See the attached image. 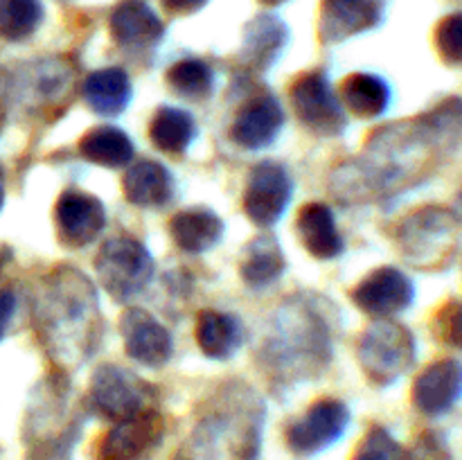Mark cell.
I'll list each match as a JSON object with an SVG mask.
<instances>
[{
    "instance_id": "cell-22",
    "label": "cell",
    "mask_w": 462,
    "mask_h": 460,
    "mask_svg": "<svg viewBox=\"0 0 462 460\" xmlns=\"http://www.w3.org/2000/svg\"><path fill=\"white\" fill-rule=\"evenodd\" d=\"M122 189L131 206L162 207L174 197V179L162 162L143 158L126 170Z\"/></svg>"
},
{
    "instance_id": "cell-23",
    "label": "cell",
    "mask_w": 462,
    "mask_h": 460,
    "mask_svg": "<svg viewBox=\"0 0 462 460\" xmlns=\"http://www.w3.org/2000/svg\"><path fill=\"white\" fill-rule=\"evenodd\" d=\"M86 104L99 117H116L126 111L131 102V79L122 68L108 66L90 72L81 86Z\"/></svg>"
},
{
    "instance_id": "cell-12",
    "label": "cell",
    "mask_w": 462,
    "mask_h": 460,
    "mask_svg": "<svg viewBox=\"0 0 462 460\" xmlns=\"http://www.w3.org/2000/svg\"><path fill=\"white\" fill-rule=\"evenodd\" d=\"M347 424H350V409L341 400L325 397L314 401L305 415L289 424L287 445L296 455L310 458L341 440Z\"/></svg>"
},
{
    "instance_id": "cell-13",
    "label": "cell",
    "mask_w": 462,
    "mask_h": 460,
    "mask_svg": "<svg viewBox=\"0 0 462 460\" xmlns=\"http://www.w3.org/2000/svg\"><path fill=\"white\" fill-rule=\"evenodd\" d=\"M165 422L156 409L113 424L97 446V460H147L161 446Z\"/></svg>"
},
{
    "instance_id": "cell-6",
    "label": "cell",
    "mask_w": 462,
    "mask_h": 460,
    "mask_svg": "<svg viewBox=\"0 0 462 460\" xmlns=\"http://www.w3.org/2000/svg\"><path fill=\"white\" fill-rule=\"evenodd\" d=\"M460 228L451 207L422 206L393 225V242L411 266L440 271L447 269L458 253Z\"/></svg>"
},
{
    "instance_id": "cell-30",
    "label": "cell",
    "mask_w": 462,
    "mask_h": 460,
    "mask_svg": "<svg viewBox=\"0 0 462 460\" xmlns=\"http://www.w3.org/2000/svg\"><path fill=\"white\" fill-rule=\"evenodd\" d=\"M149 138L153 147L161 149L162 153L179 156L188 152V147L197 138V122L185 108L161 106L153 113L152 124H149Z\"/></svg>"
},
{
    "instance_id": "cell-28",
    "label": "cell",
    "mask_w": 462,
    "mask_h": 460,
    "mask_svg": "<svg viewBox=\"0 0 462 460\" xmlns=\"http://www.w3.org/2000/svg\"><path fill=\"white\" fill-rule=\"evenodd\" d=\"M197 343L210 359H230L242 345V325L235 316L217 309H203L197 318Z\"/></svg>"
},
{
    "instance_id": "cell-14",
    "label": "cell",
    "mask_w": 462,
    "mask_h": 460,
    "mask_svg": "<svg viewBox=\"0 0 462 460\" xmlns=\"http://www.w3.org/2000/svg\"><path fill=\"white\" fill-rule=\"evenodd\" d=\"M350 296L370 318H395L413 305L415 287L413 280L397 266H379L352 289Z\"/></svg>"
},
{
    "instance_id": "cell-32",
    "label": "cell",
    "mask_w": 462,
    "mask_h": 460,
    "mask_svg": "<svg viewBox=\"0 0 462 460\" xmlns=\"http://www.w3.org/2000/svg\"><path fill=\"white\" fill-rule=\"evenodd\" d=\"M43 23L41 0H0V39L21 43Z\"/></svg>"
},
{
    "instance_id": "cell-38",
    "label": "cell",
    "mask_w": 462,
    "mask_h": 460,
    "mask_svg": "<svg viewBox=\"0 0 462 460\" xmlns=\"http://www.w3.org/2000/svg\"><path fill=\"white\" fill-rule=\"evenodd\" d=\"M14 311H16V296H14V291L5 289V291H0V341L7 334Z\"/></svg>"
},
{
    "instance_id": "cell-39",
    "label": "cell",
    "mask_w": 462,
    "mask_h": 460,
    "mask_svg": "<svg viewBox=\"0 0 462 460\" xmlns=\"http://www.w3.org/2000/svg\"><path fill=\"white\" fill-rule=\"evenodd\" d=\"M451 210H454L456 219H458V221H460V225H462V188L458 189V194H456V198H454V207H451Z\"/></svg>"
},
{
    "instance_id": "cell-4",
    "label": "cell",
    "mask_w": 462,
    "mask_h": 460,
    "mask_svg": "<svg viewBox=\"0 0 462 460\" xmlns=\"http://www.w3.org/2000/svg\"><path fill=\"white\" fill-rule=\"evenodd\" d=\"M264 415V404L246 383L217 388L194 427L201 460H257Z\"/></svg>"
},
{
    "instance_id": "cell-3",
    "label": "cell",
    "mask_w": 462,
    "mask_h": 460,
    "mask_svg": "<svg viewBox=\"0 0 462 460\" xmlns=\"http://www.w3.org/2000/svg\"><path fill=\"white\" fill-rule=\"evenodd\" d=\"M332 354V325L323 300L311 293H296L280 302L271 316L257 350V365L271 386L287 391L296 383L323 377Z\"/></svg>"
},
{
    "instance_id": "cell-16",
    "label": "cell",
    "mask_w": 462,
    "mask_h": 460,
    "mask_svg": "<svg viewBox=\"0 0 462 460\" xmlns=\"http://www.w3.org/2000/svg\"><path fill=\"white\" fill-rule=\"evenodd\" d=\"M411 400L415 409L429 418L449 413L462 400V361L456 356L431 361L415 377Z\"/></svg>"
},
{
    "instance_id": "cell-10",
    "label": "cell",
    "mask_w": 462,
    "mask_h": 460,
    "mask_svg": "<svg viewBox=\"0 0 462 460\" xmlns=\"http://www.w3.org/2000/svg\"><path fill=\"white\" fill-rule=\"evenodd\" d=\"M291 106L298 120L316 135L334 138L341 135L347 126L346 108L334 93L328 75L320 70H310L298 77L291 86Z\"/></svg>"
},
{
    "instance_id": "cell-41",
    "label": "cell",
    "mask_w": 462,
    "mask_h": 460,
    "mask_svg": "<svg viewBox=\"0 0 462 460\" xmlns=\"http://www.w3.org/2000/svg\"><path fill=\"white\" fill-rule=\"evenodd\" d=\"M3 203H5V189L3 185H0V210H3Z\"/></svg>"
},
{
    "instance_id": "cell-9",
    "label": "cell",
    "mask_w": 462,
    "mask_h": 460,
    "mask_svg": "<svg viewBox=\"0 0 462 460\" xmlns=\"http://www.w3.org/2000/svg\"><path fill=\"white\" fill-rule=\"evenodd\" d=\"M153 388L131 370L116 363H104L95 370L86 392V410L106 422L134 418L140 410L152 409Z\"/></svg>"
},
{
    "instance_id": "cell-5",
    "label": "cell",
    "mask_w": 462,
    "mask_h": 460,
    "mask_svg": "<svg viewBox=\"0 0 462 460\" xmlns=\"http://www.w3.org/2000/svg\"><path fill=\"white\" fill-rule=\"evenodd\" d=\"M63 374L45 379L27 410V460H70L79 436V418L72 409L70 383Z\"/></svg>"
},
{
    "instance_id": "cell-20",
    "label": "cell",
    "mask_w": 462,
    "mask_h": 460,
    "mask_svg": "<svg viewBox=\"0 0 462 460\" xmlns=\"http://www.w3.org/2000/svg\"><path fill=\"white\" fill-rule=\"evenodd\" d=\"M108 30L120 48L143 52L161 43L165 36V23L144 0H122L111 12Z\"/></svg>"
},
{
    "instance_id": "cell-25",
    "label": "cell",
    "mask_w": 462,
    "mask_h": 460,
    "mask_svg": "<svg viewBox=\"0 0 462 460\" xmlns=\"http://www.w3.org/2000/svg\"><path fill=\"white\" fill-rule=\"evenodd\" d=\"M170 235L185 253H206L219 244L224 221L210 207H188L171 216Z\"/></svg>"
},
{
    "instance_id": "cell-36",
    "label": "cell",
    "mask_w": 462,
    "mask_h": 460,
    "mask_svg": "<svg viewBox=\"0 0 462 460\" xmlns=\"http://www.w3.org/2000/svg\"><path fill=\"white\" fill-rule=\"evenodd\" d=\"M409 449V460H451L449 445L438 431H424L415 437Z\"/></svg>"
},
{
    "instance_id": "cell-24",
    "label": "cell",
    "mask_w": 462,
    "mask_h": 460,
    "mask_svg": "<svg viewBox=\"0 0 462 460\" xmlns=\"http://www.w3.org/2000/svg\"><path fill=\"white\" fill-rule=\"evenodd\" d=\"M296 230L305 251L316 260H334L343 253L337 219L325 203H307L298 215Z\"/></svg>"
},
{
    "instance_id": "cell-7",
    "label": "cell",
    "mask_w": 462,
    "mask_h": 460,
    "mask_svg": "<svg viewBox=\"0 0 462 460\" xmlns=\"http://www.w3.org/2000/svg\"><path fill=\"white\" fill-rule=\"evenodd\" d=\"M356 356L365 379L373 386L386 388L413 368L418 343L404 323L379 318L373 320L361 334Z\"/></svg>"
},
{
    "instance_id": "cell-40",
    "label": "cell",
    "mask_w": 462,
    "mask_h": 460,
    "mask_svg": "<svg viewBox=\"0 0 462 460\" xmlns=\"http://www.w3.org/2000/svg\"><path fill=\"white\" fill-rule=\"evenodd\" d=\"M260 3L266 5V7H278V5L289 3V0H260Z\"/></svg>"
},
{
    "instance_id": "cell-29",
    "label": "cell",
    "mask_w": 462,
    "mask_h": 460,
    "mask_svg": "<svg viewBox=\"0 0 462 460\" xmlns=\"http://www.w3.org/2000/svg\"><path fill=\"white\" fill-rule=\"evenodd\" d=\"M79 153L93 165L117 170L134 161V143L117 126L99 124L81 135Z\"/></svg>"
},
{
    "instance_id": "cell-11",
    "label": "cell",
    "mask_w": 462,
    "mask_h": 460,
    "mask_svg": "<svg viewBox=\"0 0 462 460\" xmlns=\"http://www.w3.org/2000/svg\"><path fill=\"white\" fill-rule=\"evenodd\" d=\"M293 194L287 167L262 161L251 170L244 189V212L257 228H271L282 219Z\"/></svg>"
},
{
    "instance_id": "cell-21",
    "label": "cell",
    "mask_w": 462,
    "mask_h": 460,
    "mask_svg": "<svg viewBox=\"0 0 462 460\" xmlns=\"http://www.w3.org/2000/svg\"><path fill=\"white\" fill-rule=\"evenodd\" d=\"M287 45V25L275 14H260L244 30L239 66L246 72H264Z\"/></svg>"
},
{
    "instance_id": "cell-37",
    "label": "cell",
    "mask_w": 462,
    "mask_h": 460,
    "mask_svg": "<svg viewBox=\"0 0 462 460\" xmlns=\"http://www.w3.org/2000/svg\"><path fill=\"white\" fill-rule=\"evenodd\" d=\"M210 0H161L162 9L171 16H192V14L201 12Z\"/></svg>"
},
{
    "instance_id": "cell-15",
    "label": "cell",
    "mask_w": 462,
    "mask_h": 460,
    "mask_svg": "<svg viewBox=\"0 0 462 460\" xmlns=\"http://www.w3.org/2000/svg\"><path fill=\"white\" fill-rule=\"evenodd\" d=\"M54 225L63 246L84 248L102 235L106 207L95 194L66 189L54 206Z\"/></svg>"
},
{
    "instance_id": "cell-42",
    "label": "cell",
    "mask_w": 462,
    "mask_h": 460,
    "mask_svg": "<svg viewBox=\"0 0 462 460\" xmlns=\"http://www.w3.org/2000/svg\"><path fill=\"white\" fill-rule=\"evenodd\" d=\"M176 460H189V458H185V455H179V458H176Z\"/></svg>"
},
{
    "instance_id": "cell-1",
    "label": "cell",
    "mask_w": 462,
    "mask_h": 460,
    "mask_svg": "<svg viewBox=\"0 0 462 460\" xmlns=\"http://www.w3.org/2000/svg\"><path fill=\"white\" fill-rule=\"evenodd\" d=\"M462 143V97L449 95L411 120L373 131L364 153L337 167L329 189L341 203L383 201L418 188Z\"/></svg>"
},
{
    "instance_id": "cell-34",
    "label": "cell",
    "mask_w": 462,
    "mask_h": 460,
    "mask_svg": "<svg viewBox=\"0 0 462 460\" xmlns=\"http://www.w3.org/2000/svg\"><path fill=\"white\" fill-rule=\"evenodd\" d=\"M352 460H409V449L383 427H373L359 442Z\"/></svg>"
},
{
    "instance_id": "cell-17",
    "label": "cell",
    "mask_w": 462,
    "mask_h": 460,
    "mask_svg": "<svg viewBox=\"0 0 462 460\" xmlns=\"http://www.w3.org/2000/svg\"><path fill=\"white\" fill-rule=\"evenodd\" d=\"M125 352L144 368H162L171 359L174 341L165 325L158 323L147 309L129 307L120 316Z\"/></svg>"
},
{
    "instance_id": "cell-19",
    "label": "cell",
    "mask_w": 462,
    "mask_h": 460,
    "mask_svg": "<svg viewBox=\"0 0 462 460\" xmlns=\"http://www.w3.org/2000/svg\"><path fill=\"white\" fill-rule=\"evenodd\" d=\"M284 126V111L278 97L271 93H260L242 104L230 124V140L237 147L257 152L278 140Z\"/></svg>"
},
{
    "instance_id": "cell-2",
    "label": "cell",
    "mask_w": 462,
    "mask_h": 460,
    "mask_svg": "<svg viewBox=\"0 0 462 460\" xmlns=\"http://www.w3.org/2000/svg\"><path fill=\"white\" fill-rule=\"evenodd\" d=\"M34 325L45 354L59 373H70L90 359L104 334L97 289L70 264L50 271L39 284Z\"/></svg>"
},
{
    "instance_id": "cell-31",
    "label": "cell",
    "mask_w": 462,
    "mask_h": 460,
    "mask_svg": "<svg viewBox=\"0 0 462 460\" xmlns=\"http://www.w3.org/2000/svg\"><path fill=\"white\" fill-rule=\"evenodd\" d=\"M167 86L171 93L189 102H203L215 90V72L201 59H180L167 70Z\"/></svg>"
},
{
    "instance_id": "cell-33",
    "label": "cell",
    "mask_w": 462,
    "mask_h": 460,
    "mask_svg": "<svg viewBox=\"0 0 462 460\" xmlns=\"http://www.w3.org/2000/svg\"><path fill=\"white\" fill-rule=\"evenodd\" d=\"M433 45L447 66H462V12H451L438 21L433 30Z\"/></svg>"
},
{
    "instance_id": "cell-18",
    "label": "cell",
    "mask_w": 462,
    "mask_h": 460,
    "mask_svg": "<svg viewBox=\"0 0 462 460\" xmlns=\"http://www.w3.org/2000/svg\"><path fill=\"white\" fill-rule=\"evenodd\" d=\"M383 0H323L319 12V39L325 45H334L374 30L383 21Z\"/></svg>"
},
{
    "instance_id": "cell-26",
    "label": "cell",
    "mask_w": 462,
    "mask_h": 460,
    "mask_svg": "<svg viewBox=\"0 0 462 460\" xmlns=\"http://www.w3.org/2000/svg\"><path fill=\"white\" fill-rule=\"evenodd\" d=\"M284 271H287V257H284L275 235L262 233L244 246L242 260H239V275L248 287H269L275 280H280Z\"/></svg>"
},
{
    "instance_id": "cell-35",
    "label": "cell",
    "mask_w": 462,
    "mask_h": 460,
    "mask_svg": "<svg viewBox=\"0 0 462 460\" xmlns=\"http://www.w3.org/2000/svg\"><path fill=\"white\" fill-rule=\"evenodd\" d=\"M433 329L442 343L462 352V302H447L433 318Z\"/></svg>"
},
{
    "instance_id": "cell-8",
    "label": "cell",
    "mask_w": 462,
    "mask_h": 460,
    "mask_svg": "<svg viewBox=\"0 0 462 460\" xmlns=\"http://www.w3.org/2000/svg\"><path fill=\"white\" fill-rule=\"evenodd\" d=\"M95 271L108 296L117 302L134 300L153 278V257L143 242L129 235L106 239L95 257Z\"/></svg>"
},
{
    "instance_id": "cell-27",
    "label": "cell",
    "mask_w": 462,
    "mask_h": 460,
    "mask_svg": "<svg viewBox=\"0 0 462 460\" xmlns=\"http://www.w3.org/2000/svg\"><path fill=\"white\" fill-rule=\"evenodd\" d=\"M343 108L355 113L356 117L364 120H374V117L383 115L391 104V88H388L386 79L379 75H370V72H355L347 77L341 84V93H338Z\"/></svg>"
}]
</instances>
